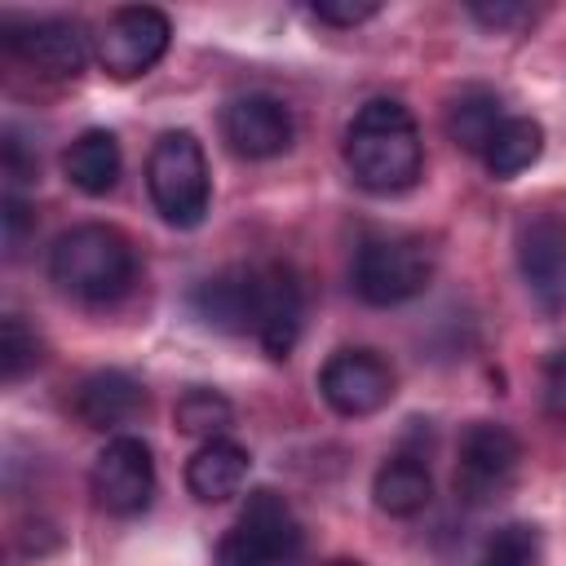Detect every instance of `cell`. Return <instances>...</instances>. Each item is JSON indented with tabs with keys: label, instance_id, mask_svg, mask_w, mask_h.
Listing matches in <instances>:
<instances>
[{
	"label": "cell",
	"instance_id": "6da1fadb",
	"mask_svg": "<svg viewBox=\"0 0 566 566\" xmlns=\"http://www.w3.org/2000/svg\"><path fill=\"white\" fill-rule=\"evenodd\" d=\"M345 164L354 181L371 195H398L416 186L424 146L411 111L394 97H371L345 128Z\"/></svg>",
	"mask_w": 566,
	"mask_h": 566
},
{
	"label": "cell",
	"instance_id": "7a4b0ae2",
	"mask_svg": "<svg viewBox=\"0 0 566 566\" xmlns=\"http://www.w3.org/2000/svg\"><path fill=\"white\" fill-rule=\"evenodd\" d=\"M49 279L84 305L119 301L133 283V243L102 221L71 226L49 248Z\"/></svg>",
	"mask_w": 566,
	"mask_h": 566
},
{
	"label": "cell",
	"instance_id": "3957f363",
	"mask_svg": "<svg viewBox=\"0 0 566 566\" xmlns=\"http://www.w3.org/2000/svg\"><path fill=\"white\" fill-rule=\"evenodd\" d=\"M146 190H150V203L155 212L177 226V230H190L203 221L208 212V159H203V146L190 128H168L159 133V142L150 146V159H146Z\"/></svg>",
	"mask_w": 566,
	"mask_h": 566
},
{
	"label": "cell",
	"instance_id": "277c9868",
	"mask_svg": "<svg viewBox=\"0 0 566 566\" xmlns=\"http://www.w3.org/2000/svg\"><path fill=\"white\" fill-rule=\"evenodd\" d=\"M433 265V248L420 234H380L354 256V292L367 305H402L429 287Z\"/></svg>",
	"mask_w": 566,
	"mask_h": 566
},
{
	"label": "cell",
	"instance_id": "5b68a950",
	"mask_svg": "<svg viewBox=\"0 0 566 566\" xmlns=\"http://www.w3.org/2000/svg\"><path fill=\"white\" fill-rule=\"evenodd\" d=\"M301 553V522L292 513V504L270 491L256 486L243 504V513L234 517V526L221 539V566H287Z\"/></svg>",
	"mask_w": 566,
	"mask_h": 566
},
{
	"label": "cell",
	"instance_id": "8992f818",
	"mask_svg": "<svg viewBox=\"0 0 566 566\" xmlns=\"http://www.w3.org/2000/svg\"><path fill=\"white\" fill-rule=\"evenodd\" d=\"M522 442L495 420H473L455 447V495L464 504H491L513 482Z\"/></svg>",
	"mask_w": 566,
	"mask_h": 566
},
{
	"label": "cell",
	"instance_id": "52a82bcc",
	"mask_svg": "<svg viewBox=\"0 0 566 566\" xmlns=\"http://www.w3.org/2000/svg\"><path fill=\"white\" fill-rule=\"evenodd\" d=\"M168 35H172V22L164 9H155V4L115 9L97 35V62L115 80H137L164 57Z\"/></svg>",
	"mask_w": 566,
	"mask_h": 566
},
{
	"label": "cell",
	"instance_id": "ba28073f",
	"mask_svg": "<svg viewBox=\"0 0 566 566\" xmlns=\"http://www.w3.org/2000/svg\"><path fill=\"white\" fill-rule=\"evenodd\" d=\"M93 500L115 517H137L155 495V460L142 438H111L88 473Z\"/></svg>",
	"mask_w": 566,
	"mask_h": 566
},
{
	"label": "cell",
	"instance_id": "9c48e42d",
	"mask_svg": "<svg viewBox=\"0 0 566 566\" xmlns=\"http://www.w3.org/2000/svg\"><path fill=\"white\" fill-rule=\"evenodd\" d=\"M318 394L340 416H371L394 398V371L376 349H336L318 371Z\"/></svg>",
	"mask_w": 566,
	"mask_h": 566
},
{
	"label": "cell",
	"instance_id": "30bf717a",
	"mask_svg": "<svg viewBox=\"0 0 566 566\" xmlns=\"http://www.w3.org/2000/svg\"><path fill=\"white\" fill-rule=\"evenodd\" d=\"M517 270L544 314H566V221L531 217L517 230Z\"/></svg>",
	"mask_w": 566,
	"mask_h": 566
},
{
	"label": "cell",
	"instance_id": "8fae6325",
	"mask_svg": "<svg viewBox=\"0 0 566 566\" xmlns=\"http://www.w3.org/2000/svg\"><path fill=\"white\" fill-rule=\"evenodd\" d=\"M221 137L243 159H274L292 146V115L279 97L243 93L221 106Z\"/></svg>",
	"mask_w": 566,
	"mask_h": 566
},
{
	"label": "cell",
	"instance_id": "7c38bea8",
	"mask_svg": "<svg viewBox=\"0 0 566 566\" xmlns=\"http://www.w3.org/2000/svg\"><path fill=\"white\" fill-rule=\"evenodd\" d=\"M4 40L18 57H27L35 71L57 75V80L80 75L88 66V53H93L88 27L80 18H35L27 27H9Z\"/></svg>",
	"mask_w": 566,
	"mask_h": 566
},
{
	"label": "cell",
	"instance_id": "4fadbf2b",
	"mask_svg": "<svg viewBox=\"0 0 566 566\" xmlns=\"http://www.w3.org/2000/svg\"><path fill=\"white\" fill-rule=\"evenodd\" d=\"M301 318H305V296L292 270L283 265H265L256 270V340L270 358H287L296 336H301Z\"/></svg>",
	"mask_w": 566,
	"mask_h": 566
},
{
	"label": "cell",
	"instance_id": "5bb4252c",
	"mask_svg": "<svg viewBox=\"0 0 566 566\" xmlns=\"http://www.w3.org/2000/svg\"><path fill=\"white\" fill-rule=\"evenodd\" d=\"M190 310L217 332H230V336L256 332V270L230 265V270L203 279L190 292Z\"/></svg>",
	"mask_w": 566,
	"mask_h": 566
},
{
	"label": "cell",
	"instance_id": "9a60e30c",
	"mask_svg": "<svg viewBox=\"0 0 566 566\" xmlns=\"http://www.w3.org/2000/svg\"><path fill=\"white\" fill-rule=\"evenodd\" d=\"M142 411H146V389L119 367L88 371L75 389V416L88 429H119V424L137 420Z\"/></svg>",
	"mask_w": 566,
	"mask_h": 566
},
{
	"label": "cell",
	"instance_id": "2e32d148",
	"mask_svg": "<svg viewBox=\"0 0 566 566\" xmlns=\"http://www.w3.org/2000/svg\"><path fill=\"white\" fill-rule=\"evenodd\" d=\"M442 124H447V137L469 150V155H486L491 137L500 133L504 124V102L495 88L486 84H464L460 93H451L447 111H442Z\"/></svg>",
	"mask_w": 566,
	"mask_h": 566
},
{
	"label": "cell",
	"instance_id": "e0dca14e",
	"mask_svg": "<svg viewBox=\"0 0 566 566\" xmlns=\"http://www.w3.org/2000/svg\"><path fill=\"white\" fill-rule=\"evenodd\" d=\"M243 482H248V451L239 442H230V438L203 442L186 464V486L203 504H221V500L239 495Z\"/></svg>",
	"mask_w": 566,
	"mask_h": 566
},
{
	"label": "cell",
	"instance_id": "ac0fdd59",
	"mask_svg": "<svg viewBox=\"0 0 566 566\" xmlns=\"http://www.w3.org/2000/svg\"><path fill=\"white\" fill-rule=\"evenodd\" d=\"M433 495V478L416 455H389L371 478V500L389 517H416Z\"/></svg>",
	"mask_w": 566,
	"mask_h": 566
},
{
	"label": "cell",
	"instance_id": "d6986e66",
	"mask_svg": "<svg viewBox=\"0 0 566 566\" xmlns=\"http://www.w3.org/2000/svg\"><path fill=\"white\" fill-rule=\"evenodd\" d=\"M62 168L71 177L75 190L84 195H106L115 181H119V142L106 133V128H84L66 155H62Z\"/></svg>",
	"mask_w": 566,
	"mask_h": 566
},
{
	"label": "cell",
	"instance_id": "ffe728a7",
	"mask_svg": "<svg viewBox=\"0 0 566 566\" xmlns=\"http://www.w3.org/2000/svg\"><path fill=\"white\" fill-rule=\"evenodd\" d=\"M539 155H544V128H539L535 119L517 115V119H504V124H500V133L491 137V146H486L482 159H486L491 177L509 181V177L526 172Z\"/></svg>",
	"mask_w": 566,
	"mask_h": 566
},
{
	"label": "cell",
	"instance_id": "44dd1931",
	"mask_svg": "<svg viewBox=\"0 0 566 566\" xmlns=\"http://www.w3.org/2000/svg\"><path fill=\"white\" fill-rule=\"evenodd\" d=\"M230 402H226V394H217V389H203V385H195V389H186L181 398H177V407H172V420H177V429L181 433H190V438H217L226 424H230Z\"/></svg>",
	"mask_w": 566,
	"mask_h": 566
},
{
	"label": "cell",
	"instance_id": "7402d4cb",
	"mask_svg": "<svg viewBox=\"0 0 566 566\" xmlns=\"http://www.w3.org/2000/svg\"><path fill=\"white\" fill-rule=\"evenodd\" d=\"M478 566H539V526L504 522L486 535Z\"/></svg>",
	"mask_w": 566,
	"mask_h": 566
},
{
	"label": "cell",
	"instance_id": "603a6c76",
	"mask_svg": "<svg viewBox=\"0 0 566 566\" xmlns=\"http://www.w3.org/2000/svg\"><path fill=\"white\" fill-rule=\"evenodd\" d=\"M35 363H40V336H35L18 314H9L4 327H0V376L13 385V380H22Z\"/></svg>",
	"mask_w": 566,
	"mask_h": 566
},
{
	"label": "cell",
	"instance_id": "cb8c5ba5",
	"mask_svg": "<svg viewBox=\"0 0 566 566\" xmlns=\"http://www.w3.org/2000/svg\"><path fill=\"white\" fill-rule=\"evenodd\" d=\"M376 0H314L310 4V13L318 18V22H332V27H354V22H367V18H376Z\"/></svg>",
	"mask_w": 566,
	"mask_h": 566
},
{
	"label": "cell",
	"instance_id": "d4e9b609",
	"mask_svg": "<svg viewBox=\"0 0 566 566\" xmlns=\"http://www.w3.org/2000/svg\"><path fill=\"white\" fill-rule=\"evenodd\" d=\"M544 407L553 420L566 424V349L548 354V363H544Z\"/></svg>",
	"mask_w": 566,
	"mask_h": 566
},
{
	"label": "cell",
	"instance_id": "484cf974",
	"mask_svg": "<svg viewBox=\"0 0 566 566\" xmlns=\"http://www.w3.org/2000/svg\"><path fill=\"white\" fill-rule=\"evenodd\" d=\"M35 168H40V164H35V155H27V150H22V137H18V133H9V137H4V177L18 186V181H31V177H35Z\"/></svg>",
	"mask_w": 566,
	"mask_h": 566
},
{
	"label": "cell",
	"instance_id": "4316f807",
	"mask_svg": "<svg viewBox=\"0 0 566 566\" xmlns=\"http://www.w3.org/2000/svg\"><path fill=\"white\" fill-rule=\"evenodd\" d=\"M469 13H473L482 27H491V31H504V27L526 22V9H522V4H473Z\"/></svg>",
	"mask_w": 566,
	"mask_h": 566
},
{
	"label": "cell",
	"instance_id": "83f0119b",
	"mask_svg": "<svg viewBox=\"0 0 566 566\" xmlns=\"http://www.w3.org/2000/svg\"><path fill=\"white\" fill-rule=\"evenodd\" d=\"M27 230H31V212L9 195L4 199V243H9V252L18 256L22 252V239H27Z\"/></svg>",
	"mask_w": 566,
	"mask_h": 566
},
{
	"label": "cell",
	"instance_id": "f1b7e54d",
	"mask_svg": "<svg viewBox=\"0 0 566 566\" xmlns=\"http://www.w3.org/2000/svg\"><path fill=\"white\" fill-rule=\"evenodd\" d=\"M327 566H363V562H354V557H336V562H327Z\"/></svg>",
	"mask_w": 566,
	"mask_h": 566
}]
</instances>
